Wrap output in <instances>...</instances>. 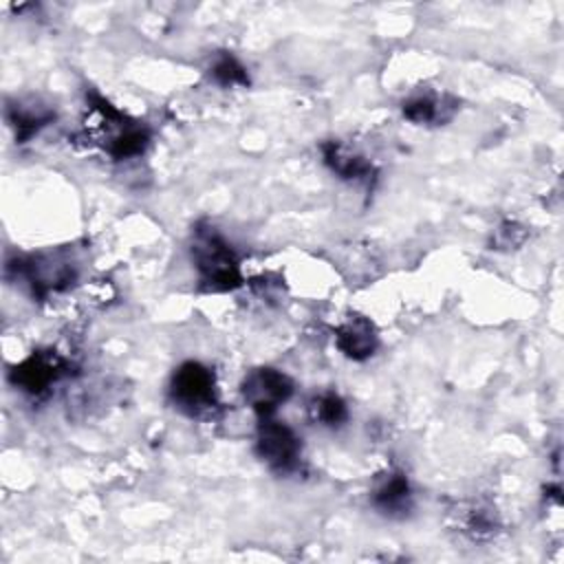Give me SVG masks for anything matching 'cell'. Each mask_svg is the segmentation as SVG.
<instances>
[{"label":"cell","instance_id":"1","mask_svg":"<svg viewBox=\"0 0 564 564\" xmlns=\"http://www.w3.org/2000/svg\"><path fill=\"white\" fill-rule=\"evenodd\" d=\"M192 262L205 291H234L242 284L240 260L234 247L212 225H196L189 245Z\"/></svg>","mask_w":564,"mask_h":564},{"label":"cell","instance_id":"2","mask_svg":"<svg viewBox=\"0 0 564 564\" xmlns=\"http://www.w3.org/2000/svg\"><path fill=\"white\" fill-rule=\"evenodd\" d=\"M4 273L15 282L22 280L31 289L33 297L44 300L68 289L77 275V269L66 251H44L7 260Z\"/></svg>","mask_w":564,"mask_h":564},{"label":"cell","instance_id":"3","mask_svg":"<svg viewBox=\"0 0 564 564\" xmlns=\"http://www.w3.org/2000/svg\"><path fill=\"white\" fill-rule=\"evenodd\" d=\"M88 106L99 121L97 132L104 143V150L115 161H126L145 152L150 143V130L141 121L126 117L99 95H90Z\"/></svg>","mask_w":564,"mask_h":564},{"label":"cell","instance_id":"4","mask_svg":"<svg viewBox=\"0 0 564 564\" xmlns=\"http://www.w3.org/2000/svg\"><path fill=\"white\" fill-rule=\"evenodd\" d=\"M172 405L192 419L209 416L218 408L216 377L200 361H183L170 379Z\"/></svg>","mask_w":564,"mask_h":564},{"label":"cell","instance_id":"5","mask_svg":"<svg viewBox=\"0 0 564 564\" xmlns=\"http://www.w3.org/2000/svg\"><path fill=\"white\" fill-rule=\"evenodd\" d=\"M256 454L264 460L273 471L289 474L297 469L302 456V443L297 434L278 419L260 416L256 430Z\"/></svg>","mask_w":564,"mask_h":564},{"label":"cell","instance_id":"6","mask_svg":"<svg viewBox=\"0 0 564 564\" xmlns=\"http://www.w3.org/2000/svg\"><path fill=\"white\" fill-rule=\"evenodd\" d=\"M66 359L55 350H33L26 359L9 370V381L26 397L40 399L51 392V388L66 375Z\"/></svg>","mask_w":564,"mask_h":564},{"label":"cell","instance_id":"7","mask_svg":"<svg viewBox=\"0 0 564 564\" xmlns=\"http://www.w3.org/2000/svg\"><path fill=\"white\" fill-rule=\"evenodd\" d=\"M242 397L247 405L260 416H271L282 403L293 397V381L278 368H256L242 381Z\"/></svg>","mask_w":564,"mask_h":564},{"label":"cell","instance_id":"8","mask_svg":"<svg viewBox=\"0 0 564 564\" xmlns=\"http://www.w3.org/2000/svg\"><path fill=\"white\" fill-rule=\"evenodd\" d=\"M335 346L352 361L370 359L379 348V335L375 324L364 315H350L335 328Z\"/></svg>","mask_w":564,"mask_h":564},{"label":"cell","instance_id":"9","mask_svg":"<svg viewBox=\"0 0 564 564\" xmlns=\"http://www.w3.org/2000/svg\"><path fill=\"white\" fill-rule=\"evenodd\" d=\"M372 507L390 518H401L412 509V487L403 471L388 469L370 494Z\"/></svg>","mask_w":564,"mask_h":564},{"label":"cell","instance_id":"10","mask_svg":"<svg viewBox=\"0 0 564 564\" xmlns=\"http://www.w3.org/2000/svg\"><path fill=\"white\" fill-rule=\"evenodd\" d=\"M53 110L35 99H15L13 104H7V121L13 128L18 143L31 141L44 126L53 121Z\"/></svg>","mask_w":564,"mask_h":564},{"label":"cell","instance_id":"11","mask_svg":"<svg viewBox=\"0 0 564 564\" xmlns=\"http://www.w3.org/2000/svg\"><path fill=\"white\" fill-rule=\"evenodd\" d=\"M324 163L344 181H370L372 178V163L346 148L341 141H324L322 143Z\"/></svg>","mask_w":564,"mask_h":564},{"label":"cell","instance_id":"12","mask_svg":"<svg viewBox=\"0 0 564 564\" xmlns=\"http://www.w3.org/2000/svg\"><path fill=\"white\" fill-rule=\"evenodd\" d=\"M454 101L447 97H434V95H414L403 101L401 112L408 121L416 126H427V123H441L447 121L454 112Z\"/></svg>","mask_w":564,"mask_h":564},{"label":"cell","instance_id":"13","mask_svg":"<svg viewBox=\"0 0 564 564\" xmlns=\"http://www.w3.org/2000/svg\"><path fill=\"white\" fill-rule=\"evenodd\" d=\"M308 416L313 423L335 430L346 423L348 408H346V401L337 392H322V394L313 397V401L308 403Z\"/></svg>","mask_w":564,"mask_h":564},{"label":"cell","instance_id":"14","mask_svg":"<svg viewBox=\"0 0 564 564\" xmlns=\"http://www.w3.org/2000/svg\"><path fill=\"white\" fill-rule=\"evenodd\" d=\"M209 77L223 86V88H234V86H247L249 84V73L247 68L227 51L218 53L214 59H212V66H209Z\"/></svg>","mask_w":564,"mask_h":564},{"label":"cell","instance_id":"15","mask_svg":"<svg viewBox=\"0 0 564 564\" xmlns=\"http://www.w3.org/2000/svg\"><path fill=\"white\" fill-rule=\"evenodd\" d=\"M465 531L474 538V540H480V538H489L494 531H496V520L491 516L489 509L485 507H471L467 518H465Z\"/></svg>","mask_w":564,"mask_h":564},{"label":"cell","instance_id":"16","mask_svg":"<svg viewBox=\"0 0 564 564\" xmlns=\"http://www.w3.org/2000/svg\"><path fill=\"white\" fill-rule=\"evenodd\" d=\"M522 240H524V231H522L516 223H505V225L496 231V245H498V247L520 245Z\"/></svg>","mask_w":564,"mask_h":564}]
</instances>
